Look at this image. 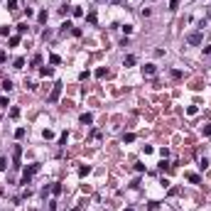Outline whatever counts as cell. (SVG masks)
<instances>
[{
    "mask_svg": "<svg viewBox=\"0 0 211 211\" xmlns=\"http://www.w3.org/2000/svg\"><path fill=\"white\" fill-rule=\"evenodd\" d=\"M37 172H40V165H30V167L25 169V174H22V184H30L32 174H37Z\"/></svg>",
    "mask_w": 211,
    "mask_h": 211,
    "instance_id": "obj_1",
    "label": "cell"
},
{
    "mask_svg": "<svg viewBox=\"0 0 211 211\" xmlns=\"http://www.w3.org/2000/svg\"><path fill=\"white\" fill-rule=\"evenodd\" d=\"M187 42H189V44H194V47L201 44V42H204V32H201V30H199V32H191V34L187 37Z\"/></svg>",
    "mask_w": 211,
    "mask_h": 211,
    "instance_id": "obj_2",
    "label": "cell"
},
{
    "mask_svg": "<svg viewBox=\"0 0 211 211\" xmlns=\"http://www.w3.org/2000/svg\"><path fill=\"white\" fill-rule=\"evenodd\" d=\"M62 81H56L54 84V88H52V93H49V103H56V98H59V93H62Z\"/></svg>",
    "mask_w": 211,
    "mask_h": 211,
    "instance_id": "obj_3",
    "label": "cell"
},
{
    "mask_svg": "<svg viewBox=\"0 0 211 211\" xmlns=\"http://www.w3.org/2000/svg\"><path fill=\"white\" fill-rule=\"evenodd\" d=\"M20 155H22V147L15 145V147H12V165H15V167H20Z\"/></svg>",
    "mask_w": 211,
    "mask_h": 211,
    "instance_id": "obj_4",
    "label": "cell"
},
{
    "mask_svg": "<svg viewBox=\"0 0 211 211\" xmlns=\"http://www.w3.org/2000/svg\"><path fill=\"white\" fill-rule=\"evenodd\" d=\"M142 74H145V76H155V74H157V66H155V64H145V66H142Z\"/></svg>",
    "mask_w": 211,
    "mask_h": 211,
    "instance_id": "obj_5",
    "label": "cell"
},
{
    "mask_svg": "<svg viewBox=\"0 0 211 211\" xmlns=\"http://www.w3.org/2000/svg\"><path fill=\"white\" fill-rule=\"evenodd\" d=\"M81 123L84 125H91L93 123V116H91V113H81Z\"/></svg>",
    "mask_w": 211,
    "mask_h": 211,
    "instance_id": "obj_6",
    "label": "cell"
},
{
    "mask_svg": "<svg viewBox=\"0 0 211 211\" xmlns=\"http://www.w3.org/2000/svg\"><path fill=\"white\" fill-rule=\"evenodd\" d=\"M184 177H187L191 184H199V182H201V177H199V174H191V172H189V174H184Z\"/></svg>",
    "mask_w": 211,
    "mask_h": 211,
    "instance_id": "obj_7",
    "label": "cell"
},
{
    "mask_svg": "<svg viewBox=\"0 0 211 211\" xmlns=\"http://www.w3.org/2000/svg\"><path fill=\"white\" fill-rule=\"evenodd\" d=\"M49 64H52V66L62 64V56H59V54H52V56H49Z\"/></svg>",
    "mask_w": 211,
    "mask_h": 211,
    "instance_id": "obj_8",
    "label": "cell"
},
{
    "mask_svg": "<svg viewBox=\"0 0 211 211\" xmlns=\"http://www.w3.org/2000/svg\"><path fill=\"white\" fill-rule=\"evenodd\" d=\"M40 74H42V76H52V74H54V69H52V66H42V69H40Z\"/></svg>",
    "mask_w": 211,
    "mask_h": 211,
    "instance_id": "obj_9",
    "label": "cell"
},
{
    "mask_svg": "<svg viewBox=\"0 0 211 211\" xmlns=\"http://www.w3.org/2000/svg\"><path fill=\"white\" fill-rule=\"evenodd\" d=\"M123 64H125V66H133V64H135V56H133V54H128L125 59H123Z\"/></svg>",
    "mask_w": 211,
    "mask_h": 211,
    "instance_id": "obj_10",
    "label": "cell"
},
{
    "mask_svg": "<svg viewBox=\"0 0 211 211\" xmlns=\"http://www.w3.org/2000/svg\"><path fill=\"white\" fill-rule=\"evenodd\" d=\"M47 17H49V15H47V10H40V15H37V20H40V22H47Z\"/></svg>",
    "mask_w": 211,
    "mask_h": 211,
    "instance_id": "obj_11",
    "label": "cell"
},
{
    "mask_svg": "<svg viewBox=\"0 0 211 211\" xmlns=\"http://www.w3.org/2000/svg\"><path fill=\"white\" fill-rule=\"evenodd\" d=\"M25 133H27L25 128H17V130H15V138H17V140H20V138H25Z\"/></svg>",
    "mask_w": 211,
    "mask_h": 211,
    "instance_id": "obj_12",
    "label": "cell"
},
{
    "mask_svg": "<svg viewBox=\"0 0 211 211\" xmlns=\"http://www.w3.org/2000/svg\"><path fill=\"white\" fill-rule=\"evenodd\" d=\"M0 88H3V91H12V81H10V79L3 81V86H0Z\"/></svg>",
    "mask_w": 211,
    "mask_h": 211,
    "instance_id": "obj_13",
    "label": "cell"
},
{
    "mask_svg": "<svg viewBox=\"0 0 211 211\" xmlns=\"http://www.w3.org/2000/svg\"><path fill=\"white\" fill-rule=\"evenodd\" d=\"M133 140H135V135H133V133H125V135H123V142H133Z\"/></svg>",
    "mask_w": 211,
    "mask_h": 211,
    "instance_id": "obj_14",
    "label": "cell"
},
{
    "mask_svg": "<svg viewBox=\"0 0 211 211\" xmlns=\"http://www.w3.org/2000/svg\"><path fill=\"white\" fill-rule=\"evenodd\" d=\"M96 76H98V79H103V76H108V69H103V66H101L98 71H96Z\"/></svg>",
    "mask_w": 211,
    "mask_h": 211,
    "instance_id": "obj_15",
    "label": "cell"
},
{
    "mask_svg": "<svg viewBox=\"0 0 211 211\" xmlns=\"http://www.w3.org/2000/svg\"><path fill=\"white\" fill-rule=\"evenodd\" d=\"M66 140H69V133H62V135H59V145H66Z\"/></svg>",
    "mask_w": 211,
    "mask_h": 211,
    "instance_id": "obj_16",
    "label": "cell"
},
{
    "mask_svg": "<svg viewBox=\"0 0 211 211\" xmlns=\"http://www.w3.org/2000/svg\"><path fill=\"white\" fill-rule=\"evenodd\" d=\"M5 169H8V160L0 157V172H5Z\"/></svg>",
    "mask_w": 211,
    "mask_h": 211,
    "instance_id": "obj_17",
    "label": "cell"
},
{
    "mask_svg": "<svg viewBox=\"0 0 211 211\" xmlns=\"http://www.w3.org/2000/svg\"><path fill=\"white\" fill-rule=\"evenodd\" d=\"M8 10H17V0H8Z\"/></svg>",
    "mask_w": 211,
    "mask_h": 211,
    "instance_id": "obj_18",
    "label": "cell"
},
{
    "mask_svg": "<svg viewBox=\"0 0 211 211\" xmlns=\"http://www.w3.org/2000/svg\"><path fill=\"white\" fill-rule=\"evenodd\" d=\"M86 20H88V22H91V25H96V12H93V10H91V12H88V17H86Z\"/></svg>",
    "mask_w": 211,
    "mask_h": 211,
    "instance_id": "obj_19",
    "label": "cell"
},
{
    "mask_svg": "<svg viewBox=\"0 0 211 211\" xmlns=\"http://www.w3.org/2000/svg\"><path fill=\"white\" fill-rule=\"evenodd\" d=\"M22 66H25V59H15V66L12 69H22Z\"/></svg>",
    "mask_w": 211,
    "mask_h": 211,
    "instance_id": "obj_20",
    "label": "cell"
},
{
    "mask_svg": "<svg viewBox=\"0 0 211 211\" xmlns=\"http://www.w3.org/2000/svg\"><path fill=\"white\" fill-rule=\"evenodd\" d=\"M88 172H91V167L86 165V167H81V169H79V174H81V177H86V174H88Z\"/></svg>",
    "mask_w": 211,
    "mask_h": 211,
    "instance_id": "obj_21",
    "label": "cell"
},
{
    "mask_svg": "<svg viewBox=\"0 0 211 211\" xmlns=\"http://www.w3.org/2000/svg\"><path fill=\"white\" fill-rule=\"evenodd\" d=\"M40 62H42V56H40V54H34V56H32V66H37Z\"/></svg>",
    "mask_w": 211,
    "mask_h": 211,
    "instance_id": "obj_22",
    "label": "cell"
},
{
    "mask_svg": "<svg viewBox=\"0 0 211 211\" xmlns=\"http://www.w3.org/2000/svg\"><path fill=\"white\" fill-rule=\"evenodd\" d=\"M179 8V0H169V10H177Z\"/></svg>",
    "mask_w": 211,
    "mask_h": 211,
    "instance_id": "obj_23",
    "label": "cell"
},
{
    "mask_svg": "<svg viewBox=\"0 0 211 211\" xmlns=\"http://www.w3.org/2000/svg\"><path fill=\"white\" fill-rule=\"evenodd\" d=\"M140 15H142V17H150V15H152V10H150V8H142V10H140Z\"/></svg>",
    "mask_w": 211,
    "mask_h": 211,
    "instance_id": "obj_24",
    "label": "cell"
},
{
    "mask_svg": "<svg viewBox=\"0 0 211 211\" xmlns=\"http://www.w3.org/2000/svg\"><path fill=\"white\" fill-rule=\"evenodd\" d=\"M199 167H201V169H206V167H209V157H201V162H199Z\"/></svg>",
    "mask_w": 211,
    "mask_h": 211,
    "instance_id": "obj_25",
    "label": "cell"
},
{
    "mask_svg": "<svg viewBox=\"0 0 211 211\" xmlns=\"http://www.w3.org/2000/svg\"><path fill=\"white\" fill-rule=\"evenodd\" d=\"M20 44V37H10V47H17Z\"/></svg>",
    "mask_w": 211,
    "mask_h": 211,
    "instance_id": "obj_26",
    "label": "cell"
},
{
    "mask_svg": "<svg viewBox=\"0 0 211 211\" xmlns=\"http://www.w3.org/2000/svg\"><path fill=\"white\" fill-rule=\"evenodd\" d=\"M20 116V108H10V118H17Z\"/></svg>",
    "mask_w": 211,
    "mask_h": 211,
    "instance_id": "obj_27",
    "label": "cell"
},
{
    "mask_svg": "<svg viewBox=\"0 0 211 211\" xmlns=\"http://www.w3.org/2000/svg\"><path fill=\"white\" fill-rule=\"evenodd\" d=\"M42 135H44V140H52V138H54V133H52V130H44Z\"/></svg>",
    "mask_w": 211,
    "mask_h": 211,
    "instance_id": "obj_28",
    "label": "cell"
},
{
    "mask_svg": "<svg viewBox=\"0 0 211 211\" xmlns=\"http://www.w3.org/2000/svg\"><path fill=\"white\" fill-rule=\"evenodd\" d=\"M17 32H27V22H20V25H17Z\"/></svg>",
    "mask_w": 211,
    "mask_h": 211,
    "instance_id": "obj_29",
    "label": "cell"
},
{
    "mask_svg": "<svg viewBox=\"0 0 211 211\" xmlns=\"http://www.w3.org/2000/svg\"><path fill=\"white\" fill-rule=\"evenodd\" d=\"M0 106H3V108H8L10 103H8V98H5V96H0Z\"/></svg>",
    "mask_w": 211,
    "mask_h": 211,
    "instance_id": "obj_30",
    "label": "cell"
},
{
    "mask_svg": "<svg viewBox=\"0 0 211 211\" xmlns=\"http://www.w3.org/2000/svg\"><path fill=\"white\" fill-rule=\"evenodd\" d=\"M96 3H108V0H96Z\"/></svg>",
    "mask_w": 211,
    "mask_h": 211,
    "instance_id": "obj_31",
    "label": "cell"
},
{
    "mask_svg": "<svg viewBox=\"0 0 211 211\" xmlns=\"http://www.w3.org/2000/svg\"><path fill=\"white\" fill-rule=\"evenodd\" d=\"M123 211H133V209H123Z\"/></svg>",
    "mask_w": 211,
    "mask_h": 211,
    "instance_id": "obj_32",
    "label": "cell"
},
{
    "mask_svg": "<svg viewBox=\"0 0 211 211\" xmlns=\"http://www.w3.org/2000/svg\"><path fill=\"white\" fill-rule=\"evenodd\" d=\"M209 17H211V10H209Z\"/></svg>",
    "mask_w": 211,
    "mask_h": 211,
    "instance_id": "obj_33",
    "label": "cell"
},
{
    "mask_svg": "<svg viewBox=\"0 0 211 211\" xmlns=\"http://www.w3.org/2000/svg\"><path fill=\"white\" fill-rule=\"evenodd\" d=\"M32 211H34V209H32Z\"/></svg>",
    "mask_w": 211,
    "mask_h": 211,
    "instance_id": "obj_34",
    "label": "cell"
}]
</instances>
